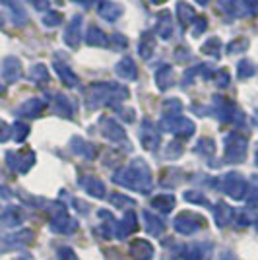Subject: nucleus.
<instances>
[{
    "label": "nucleus",
    "mask_w": 258,
    "mask_h": 260,
    "mask_svg": "<svg viewBox=\"0 0 258 260\" xmlns=\"http://www.w3.org/2000/svg\"><path fill=\"white\" fill-rule=\"evenodd\" d=\"M128 98V89L118 84H111V82H97L87 87V107L95 109L99 105H107L113 101H122Z\"/></svg>",
    "instance_id": "obj_1"
},
{
    "label": "nucleus",
    "mask_w": 258,
    "mask_h": 260,
    "mask_svg": "<svg viewBox=\"0 0 258 260\" xmlns=\"http://www.w3.org/2000/svg\"><path fill=\"white\" fill-rule=\"evenodd\" d=\"M82 16H76L72 22L68 23V27H66L64 31V43L68 45V47H72V49H76L78 45H80V41H82Z\"/></svg>",
    "instance_id": "obj_2"
},
{
    "label": "nucleus",
    "mask_w": 258,
    "mask_h": 260,
    "mask_svg": "<svg viewBox=\"0 0 258 260\" xmlns=\"http://www.w3.org/2000/svg\"><path fill=\"white\" fill-rule=\"evenodd\" d=\"M155 33H157L162 39H171V35H173V22H171V14H169L167 10H162L159 14H157Z\"/></svg>",
    "instance_id": "obj_3"
},
{
    "label": "nucleus",
    "mask_w": 258,
    "mask_h": 260,
    "mask_svg": "<svg viewBox=\"0 0 258 260\" xmlns=\"http://www.w3.org/2000/svg\"><path fill=\"white\" fill-rule=\"evenodd\" d=\"M118 78H124V80H136L138 76V70H136V64L130 56H124L122 60H118L117 68H115Z\"/></svg>",
    "instance_id": "obj_4"
},
{
    "label": "nucleus",
    "mask_w": 258,
    "mask_h": 260,
    "mask_svg": "<svg viewBox=\"0 0 258 260\" xmlns=\"http://www.w3.org/2000/svg\"><path fill=\"white\" fill-rule=\"evenodd\" d=\"M155 84L159 89H167V87H171L175 84V70H173L169 64H163L157 68V72H155Z\"/></svg>",
    "instance_id": "obj_5"
},
{
    "label": "nucleus",
    "mask_w": 258,
    "mask_h": 260,
    "mask_svg": "<svg viewBox=\"0 0 258 260\" xmlns=\"http://www.w3.org/2000/svg\"><path fill=\"white\" fill-rule=\"evenodd\" d=\"M120 14H122V6L117 2H101V6H99V16L105 22H117Z\"/></svg>",
    "instance_id": "obj_6"
},
{
    "label": "nucleus",
    "mask_w": 258,
    "mask_h": 260,
    "mask_svg": "<svg viewBox=\"0 0 258 260\" xmlns=\"http://www.w3.org/2000/svg\"><path fill=\"white\" fill-rule=\"evenodd\" d=\"M54 70H56V74H58L60 82H62L64 86L76 87L80 84V80H78V76L72 72V68H68V66L62 64V62H54Z\"/></svg>",
    "instance_id": "obj_7"
},
{
    "label": "nucleus",
    "mask_w": 258,
    "mask_h": 260,
    "mask_svg": "<svg viewBox=\"0 0 258 260\" xmlns=\"http://www.w3.org/2000/svg\"><path fill=\"white\" fill-rule=\"evenodd\" d=\"M153 49H155V37H153V33L146 31L142 33L140 37V43H138V53L144 60H148L151 54H153Z\"/></svg>",
    "instance_id": "obj_8"
},
{
    "label": "nucleus",
    "mask_w": 258,
    "mask_h": 260,
    "mask_svg": "<svg viewBox=\"0 0 258 260\" xmlns=\"http://www.w3.org/2000/svg\"><path fill=\"white\" fill-rule=\"evenodd\" d=\"M217 4H219V10L229 18H239L243 16V10H245L241 0H219Z\"/></svg>",
    "instance_id": "obj_9"
},
{
    "label": "nucleus",
    "mask_w": 258,
    "mask_h": 260,
    "mask_svg": "<svg viewBox=\"0 0 258 260\" xmlns=\"http://www.w3.org/2000/svg\"><path fill=\"white\" fill-rule=\"evenodd\" d=\"M84 37H86V43L91 45V47H105L107 45V35L103 33V29H99L97 25H91Z\"/></svg>",
    "instance_id": "obj_10"
},
{
    "label": "nucleus",
    "mask_w": 258,
    "mask_h": 260,
    "mask_svg": "<svg viewBox=\"0 0 258 260\" xmlns=\"http://www.w3.org/2000/svg\"><path fill=\"white\" fill-rule=\"evenodd\" d=\"M177 16H179V20H181V23H183V27H186L188 23L194 22L196 10H194L192 6H188L186 2H179V4H177Z\"/></svg>",
    "instance_id": "obj_11"
},
{
    "label": "nucleus",
    "mask_w": 258,
    "mask_h": 260,
    "mask_svg": "<svg viewBox=\"0 0 258 260\" xmlns=\"http://www.w3.org/2000/svg\"><path fill=\"white\" fill-rule=\"evenodd\" d=\"M200 51L204 54L214 56V58H219V54H221V39H219V37H210V39L202 45Z\"/></svg>",
    "instance_id": "obj_12"
},
{
    "label": "nucleus",
    "mask_w": 258,
    "mask_h": 260,
    "mask_svg": "<svg viewBox=\"0 0 258 260\" xmlns=\"http://www.w3.org/2000/svg\"><path fill=\"white\" fill-rule=\"evenodd\" d=\"M20 74H22L20 60H18V58H8V60H6V68H4V78L14 82V80L20 78Z\"/></svg>",
    "instance_id": "obj_13"
},
{
    "label": "nucleus",
    "mask_w": 258,
    "mask_h": 260,
    "mask_svg": "<svg viewBox=\"0 0 258 260\" xmlns=\"http://www.w3.org/2000/svg\"><path fill=\"white\" fill-rule=\"evenodd\" d=\"M256 72H258V66L254 64L252 60L245 58V60L239 62V78H241V80H247V78L254 76Z\"/></svg>",
    "instance_id": "obj_14"
},
{
    "label": "nucleus",
    "mask_w": 258,
    "mask_h": 260,
    "mask_svg": "<svg viewBox=\"0 0 258 260\" xmlns=\"http://www.w3.org/2000/svg\"><path fill=\"white\" fill-rule=\"evenodd\" d=\"M247 49H248V39H245V37H237L231 43H227V47H225V51L229 54L243 53V51H247Z\"/></svg>",
    "instance_id": "obj_15"
},
{
    "label": "nucleus",
    "mask_w": 258,
    "mask_h": 260,
    "mask_svg": "<svg viewBox=\"0 0 258 260\" xmlns=\"http://www.w3.org/2000/svg\"><path fill=\"white\" fill-rule=\"evenodd\" d=\"M45 103L41 101V99H29L25 105L22 107L23 113H27V115H31V117H37L41 111H43Z\"/></svg>",
    "instance_id": "obj_16"
},
{
    "label": "nucleus",
    "mask_w": 258,
    "mask_h": 260,
    "mask_svg": "<svg viewBox=\"0 0 258 260\" xmlns=\"http://www.w3.org/2000/svg\"><path fill=\"white\" fill-rule=\"evenodd\" d=\"M163 109L167 111V115H169V117H177V115L183 111V103H181L179 99L171 98V99H167V101L163 103Z\"/></svg>",
    "instance_id": "obj_17"
},
{
    "label": "nucleus",
    "mask_w": 258,
    "mask_h": 260,
    "mask_svg": "<svg viewBox=\"0 0 258 260\" xmlns=\"http://www.w3.org/2000/svg\"><path fill=\"white\" fill-rule=\"evenodd\" d=\"M214 82L219 87H227L229 86V82H231V76H229V72H227L225 68H219V70H215Z\"/></svg>",
    "instance_id": "obj_18"
},
{
    "label": "nucleus",
    "mask_w": 258,
    "mask_h": 260,
    "mask_svg": "<svg viewBox=\"0 0 258 260\" xmlns=\"http://www.w3.org/2000/svg\"><path fill=\"white\" fill-rule=\"evenodd\" d=\"M103 124H105V128H107V130H105V134H107V136H111V138H122V130L118 128L113 120L105 119V122H103Z\"/></svg>",
    "instance_id": "obj_19"
},
{
    "label": "nucleus",
    "mask_w": 258,
    "mask_h": 260,
    "mask_svg": "<svg viewBox=\"0 0 258 260\" xmlns=\"http://www.w3.org/2000/svg\"><path fill=\"white\" fill-rule=\"evenodd\" d=\"M194 27H192V35L194 37H198V35H202L206 31V27H208V22H206L204 16H198V18H194Z\"/></svg>",
    "instance_id": "obj_20"
},
{
    "label": "nucleus",
    "mask_w": 258,
    "mask_h": 260,
    "mask_svg": "<svg viewBox=\"0 0 258 260\" xmlns=\"http://www.w3.org/2000/svg\"><path fill=\"white\" fill-rule=\"evenodd\" d=\"M60 22H62V14H58V12H49L43 18V23L49 25V27H54V25H58Z\"/></svg>",
    "instance_id": "obj_21"
},
{
    "label": "nucleus",
    "mask_w": 258,
    "mask_h": 260,
    "mask_svg": "<svg viewBox=\"0 0 258 260\" xmlns=\"http://www.w3.org/2000/svg\"><path fill=\"white\" fill-rule=\"evenodd\" d=\"M54 103L58 105V109H62V111H64L66 117L72 113V103H70L68 98H64V95H56V98H54Z\"/></svg>",
    "instance_id": "obj_22"
},
{
    "label": "nucleus",
    "mask_w": 258,
    "mask_h": 260,
    "mask_svg": "<svg viewBox=\"0 0 258 260\" xmlns=\"http://www.w3.org/2000/svg\"><path fill=\"white\" fill-rule=\"evenodd\" d=\"M31 76L35 78L37 82H41V80H47V78H49V72H47V68H45L43 64H37V66H33Z\"/></svg>",
    "instance_id": "obj_23"
},
{
    "label": "nucleus",
    "mask_w": 258,
    "mask_h": 260,
    "mask_svg": "<svg viewBox=\"0 0 258 260\" xmlns=\"http://www.w3.org/2000/svg\"><path fill=\"white\" fill-rule=\"evenodd\" d=\"M243 8L250 14V16H258V0H241Z\"/></svg>",
    "instance_id": "obj_24"
},
{
    "label": "nucleus",
    "mask_w": 258,
    "mask_h": 260,
    "mask_svg": "<svg viewBox=\"0 0 258 260\" xmlns=\"http://www.w3.org/2000/svg\"><path fill=\"white\" fill-rule=\"evenodd\" d=\"M113 45L118 47V49H126V47H128V41H126V37H124V35L115 33V35H113Z\"/></svg>",
    "instance_id": "obj_25"
},
{
    "label": "nucleus",
    "mask_w": 258,
    "mask_h": 260,
    "mask_svg": "<svg viewBox=\"0 0 258 260\" xmlns=\"http://www.w3.org/2000/svg\"><path fill=\"white\" fill-rule=\"evenodd\" d=\"M175 58L177 60H181V62H184V60H188V58H192V54L188 53L186 49H181V47H177V51H175Z\"/></svg>",
    "instance_id": "obj_26"
},
{
    "label": "nucleus",
    "mask_w": 258,
    "mask_h": 260,
    "mask_svg": "<svg viewBox=\"0 0 258 260\" xmlns=\"http://www.w3.org/2000/svg\"><path fill=\"white\" fill-rule=\"evenodd\" d=\"M31 4H35L37 10H47L49 8V0H29Z\"/></svg>",
    "instance_id": "obj_27"
},
{
    "label": "nucleus",
    "mask_w": 258,
    "mask_h": 260,
    "mask_svg": "<svg viewBox=\"0 0 258 260\" xmlns=\"http://www.w3.org/2000/svg\"><path fill=\"white\" fill-rule=\"evenodd\" d=\"M72 2H78V4H82V6H91L93 0H72Z\"/></svg>",
    "instance_id": "obj_28"
},
{
    "label": "nucleus",
    "mask_w": 258,
    "mask_h": 260,
    "mask_svg": "<svg viewBox=\"0 0 258 260\" xmlns=\"http://www.w3.org/2000/svg\"><path fill=\"white\" fill-rule=\"evenodd\" d=\"M196 2H198L200 6H208V4H210V0H196Z\"/></svg>",
    "instance_id": "obj_29"
}]
</instances>
